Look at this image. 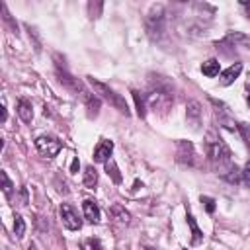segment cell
Segmentation results:
<instances>
[{
	"mask_svg": "<svg viewBox=\"0 0 250 250\" xmlns=\"http://www.w3.org/2000/svg\"><path fill=\"white\" fill-rule=\"evenodd\" d=\"M205 152H207V158L213 166V170L225 178L236 164H232V154H230V148L227 146V143L219 137V133L215 131H209L205 135Z\"/></svg>",
	"mask_w": 250,
	"mask_h": 250,
	"instance_id": "1",
	"label": "cell"
},
{
	"mask_svg": "<svg viewBox=\"0 0 250 250\" xmlns=\"http://www.w3.org/2000/svg\"><path fill=\"white\" fill-rule=\"evenodd\" d=\"M145 29L152 41H162V37L166 35V10L162 4H154L148 10L145 18Z\"/></svg>",
	"mask_w": 250,
	"mask_h": 250,
	"instance_id": "2",
	"label": "cell"
},
{
	"mask_svg": "<svg viewBox=\"0 0 250 250\" xmlns=\"http://www.w3.org/2000/svg\"><path fill=\"white\" fill-rule=\"evenodd\" d=\"M145 100H146V107L148 109H152L154 113H166L170 107H172V104H174V98H172V92L168 90V88H164V86H156V88H152L146 96H145Z\"/></svg>",
	"mask_w": 250,
	"mask_h": 250,
	"instance_id": "3",
	"label": "cell"
},
{
	"mask_svg": "<svg viewBox=\"0 0 250 250\" xmlns=\"http://www.w3.org/2000/svg\"><path fill=\"white\" fill-rule=\"evenodd\" d=\"M88 82H90V86L94 88V92L100 96V98H104L107 104H111L117 111H121V113H125V115H129V107H127V102L119 96V94H115L107 84H104V82H100L98 78H94V76H88Z\"/></svg>",
	"mask_w": 250,
	"mask_h": 250,
	"instance_id": "4",
	"label": "cell"
},
{
	"mask_svg": "<svg viewBox=\"0 0 250 250\" xmlns=\"http://www.w3.org/2000/svg\"><path fill=\"white\" fill-rule=\"evenodd\" d=\"M176 160L184 166H189V168H195L199 166V158L195 154V146L191 141H178L176 143Z\"/></svg>",
	"mask_w": 250,
	"mask_h": 250,
	"instance_id": "5",
	"label": "cell"
},
{
	"mask_svg": "<svg viewBox=\"0 0 250 250\" xmlns=\"http://www.w3.org/2000/svg\"><path fill=\"white\" fill-rule=\"evenodd\" d=\"M209 102H211V105H213V117H215V123H219L221 127H225V129H229V131L238 129V125L234 123V117L230 115L229 107H227L223 102H219V100H215V98H209Z\"/></svg>",
	"mask_w": 250,
	"mask_h": 250,
	"instance_id": "6",
	"label": "cell"
},
{
	"mask_svg": "<svg viewBox=\"0 0 250 250\" xmlns=\"http://www.w3.org/2000/svg\"><path fill=\"white\" fill-rule=\"evenodd\" d=\"M215 47L221 49V51L236 49V47H250V37L244 35V33H240V31H230V33H227L221 41H217Z\"/></svg>",
	"mask_w": 250,
	"mask_h": 250,
	"instance_id": "7",
	"label": "cell"
},
{
	"mask_svg": "<svg viewBox=\"0 0 250 250\" xmlns=\"http://www.w3.org/2000/svg\"><path fill=\"white\" fill-rule=\"evenodd\" d=\"M35 146H37V150H39L41 156H45V158H53V156L59 154V150H61L62 145H61V141H57L55 137L41 135V137L35 139Z\"/></svg>",
	"mask_w": 250,
	"mask_h": 250,
	"instance_id": "8",
	"label": "cell"
},
{
	"mask_svg": "<svg viewBox=\"0 0 250 250\" xmlns=\"http://www.w3.org/2000/svg\"><path fill=\"white\" fill-rule=\"evenodd\" d=\"M57 78H59V82L64 86V88H68L70 92H74L76 96L80 94V96H84L86 94V90L82 88V82L78 80V78H74V76H70L68 72H66V68H61L59 64H57Z\"/></svg>",
	"mask_w": 250,
	"mask_h": 250,
	"instance_id": "9",
	"label": "cell"
},
{
	"mask_svg": "<svg viewBox=\"0 0 250 250\" xmlns=\"http://www.w3.org/2000/svg\"><path fill=\"white\" fill-rule=\"evenodd\" d=\"M61 219H62V225L68 230H80V227H82V221L78 219V213L68 203H62L61 205Z\"/></svg>",
	"mask_w": 250,
	"mask_h": 250,
	"instance_id": "10",
	"label": "cell"
},
{
	"mask_svg": "<svg viewBox=\"0 0 250 250\" xmlns=\"http://www.w3.org/2000/svg\"><path fill=\"white\" fill-rule=\"evenodd\" d=\"M186 119H188V125L193 131L199 129V125H201V104L199 102H195V100L188 102V105H186Z\"/></svg>",
	"mask_w": 250,
	"mask_h": 250,
	"instance_id": "11",
	"label": "cell"
},
{
	"mask_svg": "<svg viewBox=\"0 0 250 250\" xmlns=\"http://www.w3.org/2000/svg\"><path fill=\"white\" fill-rule=\"evenodd\" d=\"M111 152H113V143L107 141V139H104V141L98 143V146H96V150H94V160L105 164V162L109 160Z\"/></svg>",
	"mask_w": 250,
	"mask_h": 250,
	"instance_id": "12",
	"label": "cell"
},
{
	"mask_svg": "<svg viewBox=\"0 0 250 250\" xmlns=\"http://www.w3.org/2000/svg\"><path fill=\"white\" fill-rule=\"evenodd\" d=\"M82 211H84V217H86L88 223H94V225H96V223L100 221V207H98L96 201L84 199V201H82Z\"/></svg>",
	"mask_w": 250,
	"mask_h": 250,
	"instance_id": "13",
	"label": "cell"
},
{
	"mask_svg": "<svg viewBox=\"0 0 250 250\" xmlns=\"http://www.w3.org/2000/svg\"><path fill=\"white\" fill-rule=\"evenodd\" d=\"M109 215H111V219H113L115 223H119V225H129V223H131L129 211H127L123 205H119V203H113V205L109 207Z\"/></svg>",
	"mask_w": 250,
	"mask_h": 250,
	"instance_id": "14",
	"label": "cell"
},
{
	"mask_svg": "<svg viewBox=\"0 0 250 250\" xmlns=\"http://www.w3.org/2000/svg\"><path fill=\"white\" fill-rule=\"evenodd\" d=\"M240 72H242V62H234V64H230V66L221 74V84H223V86L232 84V82L238 78Z\"/></svg>",
	"mask_w": 250,
	"mask_h": 250,
	"instance_id": "15",
	"label": "cell"
},
{
	"mask_svg": "<svg viewBox=\"0 0 250 250\" xmlns=\"http://www.w3.org/2000/svg\"><path fill=\"white\" fill-rule=\"evenodd\" d=\"M82 100H84V104H86L88 117H96V115L100 113V100H98L94 94H88V92L82 96Z\"/></svg>",
	"mask_w": 250,
	"mask_h": 250,
	"instance_id": "16",
	"label": "cell"
},
{
	"mask_svg": "<svg viewBox=\"0 0 250 250\" xmlns=\"http://www.w3.org/2000/svg\"><path fill=\"white\" fill-rule=\"evenodd\" d=\"M16 109H18V115L21 117L23 123H29L33 119V109H31V104L27 100H18Z\"/></svg>",
	"mask_w": 250,
	"mask_h": 250,
	"instance_id": "17",
	"label": "cell"
},
{
	"mask_svg": "<svg viewBox=\"0 0 250 250\" xmlns=\"http://www.w3.org/2000/svg\"><path fill=\"white\" fill-rule=\"evenodd\" d=\"M186 221H188L189 230H191V244H199V242L203 240V232L199 230V227H197V223H195L193 215H191V213H188V215H186Z\"/></svg>",
	"mask_w": 250,
	"mask_h": 250,
	"instance_id": "18",
	"label": "cell"
},
{
	"mask_svg": "<svg viewBox=\"0 0 250 250\" xmlns=\"http://www.w3.org/2000/svg\"><path fill=\"white\" fill-rule=\"evenodd\" d=\"M219 70H221V64H219V61H217V59H209L207 62H203V64H201V72H203L205 76H209V78L217 76V74H219Z\"/></svg>",
	"mask_w": 250,
	"mask_h": 250,
	"instance_id": "19",
	"label": "cell"
},
{
	"mask_svg": "<svg viewBox=\"0 0 250 250\" xmlns=\"http://www.w3.org/2000/svg\"><path fill=\"white\" fill-rule=\"evenodd\" d=\"M96 184H98V172H96V168L94 166H86V170H84V186L88 189H94Z\"/></svg>",
	"mask_w": 250,
	"mask_h": 250,
	"instance_id": "20",
	"label": "cell"
},
{
	"mask_svg": "<svg viewBox=\"0 0 250 250\" xmlns=\"http://www.w3.org/2000/svg\"><path fill=\"white\" fill-rule=\"evenodd\" d=\"M131 94H133L139 117H145V113H146V100H145V96H141V92H137V90H131Z\"/></svg>",
	"mask_w": 250,
	"mask_h": 250,
	"instance_id": "21",
	"label": "cell"
},
{
	"mask_svg": "<svg viewBox=\"0 0 250 250\" xmlns=\"http://www.w3.org/2000/svg\"><path fill=\"white\" fill-rule=\"evenodd\" d=\"M105 172H107V176H111V180H113L115 184H121V174H119V168H117V164H115L111 158L105 162Z\"/></svg>",
	"mask_w": 250,
	"mask_h": 250,
	"instance_id": "22",
	"label": "cell"
},
{
	"mask_svg": "<svg viewBox=\"0 0 250 250\" xmlns=\"http://www.w3.org/2000/svg\"><path fill=\"white\" fill-rule=\"evenodd\" d=\"M14 232H16L18 238H21L23 232H25V223H23L21 215H14Z\"/></svg>",
	"mask_w": 250,
	"mask_h": 250,
	"instance_id": "23",
	"label": "cell"
},
{
	"mask_svg": "<svg viewBox=\"0 0 250 250\" xmlns=\"http://www.w3.org/2000/svg\"><path fill=\"white\" fill-rule=\"evenodd\" d=\"M0 178H2V191H4V195H6V197H10V195H12L14 186H12V182H10V178H8V174H6L4 170L0 172Z\"/></svg>",
	"mask_w": 250,
	"mask_h": 250,
	"instance_id": "24",
	"label": "cell"
},
{
	"mask_svg": "<svg viewBox=\"0 0 250 250\" xmlns=\"http://www.w3.org/2000/svg\"><path fill=\"white\" fill-rule=\"evenodd\" d=\"M82 250H104V248H102V242H100L98 238L90 236V238H86V240L82 242Z\"/></svg>",
	"mask_w": 250,
	"mask_h": 250,
	"instance_id": "25",
	"label": "cell"
},
{
	"mask_svg": "<svg viewBox=\"0 0 250 250\" xmlns=\"http://www.w3.org/2000/svg\"><path fill=\"white\" fill-rule=\"evenodd\" d=\"M238 131L242 133V139L246 141V145H248V148H250V125L240 123V125H238Z\"/></svg>",
	"mask_w": 250,
	"mask_h": 250,
	"instance_id": "26",
	"label": "cell"
},
{
	"mask_svg": "<svg viewBox=\"0 0 250 250\" xmlns=\"http://www.w3.org/2000/svg\"><path fill=\"white\" fill-rule=\"evenodd\" d=\"M88 12H90V18H98V14L102 12V4L100 2H96V4H88Z\"/></svg>",
	"mask_w": 250,
	"mask_h": 250,
	"instance_id": "27",
	"label": "cell"
},
{
	"mask_svg": "<svg viewBox=\"0 0 250 250\" xmlns=\"http://www.w3.org/2000/svg\"><path fill=\"white\" fill-rule=\"evenodd\" d=\"M201 203L205 205L207 213H213V211H215V201H213L211 197H207V195H201Z\"/></svg>",
	"mask_w": 250,
	"mask_h": 250,
	"instance_id": "28",
	"label": "cell"
},
{
	"mask_svg": "<svg viewBox=\"0 0 250 250\" xmlns=\"http://www.w3.org/2000/svg\"><path fill=\"white\" fill-rule=\"evenodd\" d=\"M240 6L244 8V12H246V16L250 18V0H240Z\"/></svg>",
	"mask_w": 250,
	"mask_h": 250,
	"instance_id": "29",
	"label": "cell"
},
{
	"mask_svg": "<svg viewBox=\"0 0 250 250\" xmlns=\"http://www.w3.org/2000/svg\"><path fill=\"white\" fill-rule=\"evenodd\" d=\"M78 166H80V164H78V158H74L72 164H70V170H72V172H78Z\"/></svg>",
	"mask_w": 250,
	"mask_h": 250,
	"instance_id": "30",
	"label": "cell"
},
{
	"mask_svg": "<svg viewBox=\"0 0 250 250\" xmlns=\"http://www.w3.org/2000/svg\"><path fill=\"white\" fill-rule=\"evenodd\" d=\"M6 117H8V111H6V104L2 102V123L6 121Z\"/></svg>",
	"mask_w": 250,
	"mask_h": 250,
	"instance_id": "31",
	"label": "cell"
},
{
	"mask_svg": "<svg viewBox=\"0 0 250 250\" xmlns=\"http://www.w3.org/2000/svg\"><path fill=\"white\" fill-rule=\"evenodd\" d=\"M246 100H248V104H250V84H246Z\"/></svg>",
	"mask_w": 250,
	"mask_h": 250,
	"instance_id": "32",
	"label": "cell"
},
{
	"mask_svg": "<svg viewBox=\"0 0 250 250\" xmlns=\"http://www.w3.org/2000/svg\"><path fill=\"white\" fill-rule=\"evenodd\" d=\"M145 250H154V248H145Z\"/></svg>",
	"mask_w": 250,
	"mask_h": 250,
	"instance_id": "33",
	"label": "cell"
},
{
	"mask_svg": "<svg viewBox=\"0 0 250 250\" xmlns=\"http://www.w3.org/2000/svg\"><path fill=\"white\" fill-rule=\"evenodd\" d=\"M184 250H188V248H184Z\"/></svg>",
	"mask_w": 250,
	"mask_h": 250,
	"instance_id": "34",
	"label": "cell"
}]
</instances>
